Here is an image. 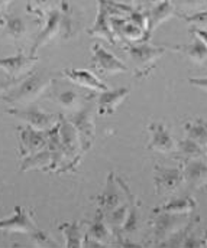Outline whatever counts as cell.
I'll return each mask as SVG.
<instances>
[{"instance_id":"obj_1","label":"cell","mask_w":207,"mask_h":248,"mask_svg":"<svg viewBox=\"0 0 207 248\" xmlns=\"http://www.w3.org/2000/svg\"><path fill=\"white\" fill-rule=\"evenodd\" d=\"M51 84L52 78L50 75L42 72H32L19 85L4 94L0 100L15 108L26 107L36 101L39 97H42L45 91L51 87Z\"/></svg>"},{"instance_id":"obj_2","label":"cell","mask_w":207,"mask_h":248,"mask_svg":"<svg viewBox=\"0 0 207 248\" xmlns=\"http://www.w3.org/2000/svg\"><path fill=\"white\" fill-rule=\"evenodd\" d=\"M165 51H167L165 45L164 46H155V45H149L146 42L131 44L125 49V52L128 54L131 62L134 63L135 77L139 79L146 78L151 74V71L155 68L156 62L162 58Z\"/></svg>"},{"instance_id":"obj_3","label":"cell","mask_w":207,"mask_h":248,"mask_svg":"<svg viewBox=\"0 0 207 248\" xmlns=\"http://www.w3.org/2000/svg\"><path fill=\"white\" fill-rule=\"evenodd\" d=\"M58 136H60V141H61L66 159H67V172H74L84 155V150H83L81 140L75 127L64 114H60Z\"/></svg>"},{"instance_id":"obj_4","label":"cell","mask_w":207,"mask_h":248,"mask_svg":"<svg viewBox=\"0 0 207 248\" xmlns=\"http://www.w3.org/2000/svg\"><path fill=\"white\" fill-rule=\"evenodd\" d=\"M125 10H128L129 13L132 12L131 9H126L123 6L115 4L109 0H97V16H96V22L94 25L87 31V33L90 36H99L104 41H107L109 44L115 45L116 44V36L113 33L112 29V16L116 15H122Z\"/></svg>"},{"instance_id":"obj_5","label":"cell","mask_w":207,"mask_h":248,"mask_svg":"<svg viewBox=\"0 0 207 248\" xmlns=\"http://www.w3.org/2000/svg\"><path fill=\"white\" fill-rule=\"evenodd\" d=\"M152 230H154V241L165 243L175 234H180L186 230L187 215L184 214H170V212H154Z\"/></svg>"},{"instance_id":"obj_6","label":"cell","mask_w":207,"mask_h":248,"mask_svg":"<svg viewBox=\"0 0 207 248\" xmlns=\"http://www.w3.org/2000/svg\"><path fill=\"white\" fill-rule=\"evenodd\" d=\"M6 113L15 119H19L26 125L35 130H41V131L52 130L54 127L58 125V122H60V114L47 113L38 107H19V108L12 107Z\"/></svg>"},{"instance_id":"obj_7","label":"cell","mask_w":207,"mask_h":248,"mask_svg":"<svg viewBox=\"0 0 207 248\" xmlns=\"http://www.w3.org/2000/svg\"><path fill=\"white\" fill-rule=\"evenodd\" d=\"M69 120L75 127V130L80 136L84 153L88 152L94 143V139H96V124H94L93 104L90 101L86 103L80 110H77L75 113H72L69 116Z\"/></svg>"},{"instance_id":"obj_8","label":"cell","mask_w":207,"mask_h":248,"mask_svg":"<svg viewBox=\"0 0 207 248\" xmlns=\"http://www.w3.org/2000/svg\"><path fill=\"white\" fill-rule=\"evenodd\" d=\"M91 65L103 75L125 74L129 71V66L125 62L121 61L115 54L103 48L100 44H94L91 48Z\"/></svg>"},{"instance_id":"obj_9","label":"cell","mask_w":207,"mask_h":248,"mask_svg":"<svg viewBox=\"0 0 207 248\" xmlns=\"http://www.w3.org/2000/svg\"><path fill=\"white\" fill-rule=\"evenodd\" d=\"M41 228L36 225V222L32 218V214L16 205L15 206V214L12 217L0 219V231L3 232H15V234H28L34 235L39 231Z\"/></svg>"},{"instance_id":"obj_10","label":"cell","mask_w":207,"mask_h":248,"mask_svg":"<svg viewBox=\"0 0 207 248\" xmlns=\"http://www.w3.org/2000/svg\"><path fill=\"white\" fill-rule=\"evenodd\" d=\"M48 146V131L35 130L29 125L19 127V157L25 159Z\"/></svg>"},{"instance_id":"obj_11","label":"cell","mask_w":207,"mask_h":248,"mask_svg":"<svg viewBox=\"0 0 207 248\" xmlns=\"http://www.w3.org/2000/svg\"><path fill=\"white\" fill-rule=\"evenodd\" d=\"M60 77L69 81L74 85H78L81 88L90 90L93 93H103L109 90L107 84H104L94 72L88 69H80V68H64L60 72Z\"/></svg>"},{"instance_id":"obj_12","label":"cell","mask_w":207,"mask_h":248,"mask_svg":"<svg viewBox=\"0 0 207 248\" xmlns=\"http://www.w3.org/2000/svg\"><path fill=\"white\" fill-rule=\"evenodd\" d=\"M155 175H154V184H155V192L156 195H167L177 190L184 181L183 168H162L155 166Z\"/></svg>"},{"instance_id":"obj_13","label":"cell","mask_w":207,"mask_h":248,"mask_svg":"<svg viewBox=\"0 0 207 248\" xmlns=\"http://www.w3.org/2000/svg\"><path fill=\"white\" fill-rule=\"evenodd\" d=\"M148 133H149V143L148 149L152 152L158 153H171L177 147V141L174 140L172 134L167 128L164 123H151L148 125Z\"/></svg>"},{"instance_id":"obj_14","label":"cell","mask_w":207,"mask_h":248,"mask_svg":"<svg viewBox=\"0 0 207 248\" xmlns=\"http://www.w3.org/2000/svg\"><path fill=\"white\" fill-rule=\"evenodd\" d=\"M145 13H146V39H149L152 36V33L164 22H167L168 19H171V17L178 15L172 0H162L156 6H154L149 10H146Z\"/></svg>"},{"instance_id":"obj_15","label":"cell","mask_w":207,"mask_h":248,"mask_svg":"<svg viewBox=\"0 0 207 248\" xmlns=\"http://www.w3.org/2000/svg\"><path fill=\"white\" fill-rule=\"evenodd\" d=\"M129 88H116V90H106L103 93H99L96 106H97V114L107 117L113 116L119 106L129 97Z\"/></svg>"},{"instance_id":"obj_16","label":"cell","mask_w":207,"mask_h":248,"mask_svg":"<svg viewBox=\"0 0 207 248\" xmlns=\"http://www.w3.org/2000/svg\"><path fill=\"white\" fill-rule=\"evenodd\" d=\"M36 62H38L36 57H32V55L26 57L25 54H16L12 57L0 58V69L15 81L20 78L22 75L31 72V69L34 68Z\"/></svg>"},{"instance_id":"obj_17","label":"cell","mask_w":207,"mask_h":248,"mask_svg":"<svg viewBox=\"0 0 207 248\" xmlns=\"http://www.w3.org/2000/svg\"><path fill=\"white\" fill-rule=\"evenodd\" d=\"M61 32V9H52L50 13H48V19H47V23L44 26V29L39 32V35L36 36L35 42H34V46L31 49V55L35 57L36 52L45 46L48 42H51L54 38H57Z\"/></svg>"},{"instance_id":"obj_18","label":"cell","mask_w":207,"mask_h":248,"mask_svg":"<svg viewBox=\"0 0 207 248\" xmlns=\"http://www.w3.org/2000/svg\"><path fill=\"white\" fill-rule=\"evenodd\" d=\"M97 203H99V209L103 211V214H106L123 203L122 193L119 192V182L113 172L109 173L104 190L97 196Z\"/></svg>"},{"instance_id":"obj_19","label":"cell","mask_w":207,"mask_h":248,"mask_svg":"<svg viewBox=\"0 0 207 248\" xmlns=\"http://www.w3.org/2000/svg\"><path fill=\"white\" fill-rule=\"evenodd\" d=\"M184 181L190 187L199 189L207 185V162L203 159H193L183 162Z\"/></svg>"},{"instance_id":"obj_20","label":"cell","mask_w":207,"mask_h":248,"mask_svg":"<svg viewBox=\"0 0 207 248\" xmlns=\"http://www.w3.org/2000/svg\"><path fill=\"white\" fill-rule=\"evenodd\" d=\"M20 172H29V170H48V172H54V156L51 153V150L48 149V146L42 150H39L35 155H31L25 159H22Z\"/></svg>"},{"instance_id":"obj_21","label":"cell","mask_w":207,"mask_h":248,"mask_svg":"<svg viewBox=\"0 0 207 248\" xmlns=\"http://www.w3.org/2000/svg\"><path fill=\"white\" fill-rule=\"evenodd\" d=\"M112 235H113V232L104 219V214H103V211L99 209L94 219L88 224V228L86 231V238L96 240V241L102 243L103 246H106V243L110 241Z\"/></svg>"},{"instance_id":"obj_22","label":"cell","mask_w":207,"mask_h":248,"mask_svg":"<svg viewBox=\"0 0 207 248\" xmlns=\"http://www.w3.org/2000/svg\"><path fill=\"white\" fill-rule=\"evenodd\" d=\"M170 49L183 54L186 58H189L190 61L194 62V63H205L207 61L206 44L197 36H194L193 42H190L187 45H175V46H172Z\"/></svg>"},{"instance_id":"obj_23","label":"cell","mask_w":207,"mask_h":248,"mask_svg":"<svg viewBox=\"0 0 207 248\" xmlns=\"http://www.w3.org/2000/svg\"><path fill=\"white\" fill-rule=\"evenodd\" d=\"M197 208V202L191 196H180L172 198L164 205L154 209V212H170V214H184L189 215Z\"/></svg>"},{"instance_id":"obj_24","label":"cell","mask_w":207,"mask_h":248,"mask_svg":"<svg viewBox=\"0 0 207 248\" xmlns=\"http://www.w3.org/2000/svg\"><path fill=\"white\" fill-rule=\"evenodd\" d=\"M177 157L181 162L186 160H193V159H205L206 157V149H203L200 144H197L196 141L190 140V139H183L180 141H177Z\"/></svg>"},{"instance_id":"obj_25","label":"cell","mask_w":207,"mask_h":248,"mask_svg":"<svg viewBox=\"0 0 207 248\" xmlns=\"http://www.w3.org/2000/svg\"><path fill=\"white\" fill-rule=\"evenodd\" d=\"M186 131V137L200 144L203 149H207V122L203 119L187 120L183 124Z\"/></svg>"},{"instance_id":"obj_26","label":"cell","mask_w":207,"mask_h":248,"mask_svg":"<svg viewBox=\"0 0 207 248\" xmlns=\"http://www.w3.org/2000/svg\"><path fill=\"white\" fill-rule=\"evenodd\" d=\"M58 230L63 232L66 240L67 248H81L84 247V234L81 224L78 221L72 222H64L58 227Z\"/></svg>"},{"instance_id":"obj_27","label":"cell","mask_w":207,"mask_h":248,"mask_svg":"<svg viewBox=\"0 0 207 248\" xmlns=\"http://www.w3.org/2000/svg\"><path fill=\"white\" fill-rule=\"evenodd\" d=\"M77 28H78V17L72 7L67 1H63V9H61V32L60 35L64 39H71L77 35Z\"/></svg>"},{"instance_id":"obj_28","label":"cell","mask_w":207,"mask_h":248,"mask_svg":"<svg viewBox=\"0 0 207 248\" xmlns=\"http://www.w3.org/2000/svg\"><path fill=\"white\" fill-rule=\"evenodd\" d=\"M128 214H129V201L128 199H126V202H123L118 208L104 214V219H106L109 228L112 230L113 235L121 232V230H122V227L128 218Z\"/></svg>"},{"instance_id":"obj_29","label":"cell","mask_w":207,"mask_h":248,"mask_svg":"<svg viewBox=\"0 0 207 248\" xmlns=\"http://www.w3.org/2000/svg\"><path fill=\"white\" fill-rule=\"evenodd\" d=\"M84 97H81L75 90H67V91H63L60 93L57 97H55V103L69 114L75 113L77 110H80L84 104Z\"/></svg>"},{"instance_id":"obj_30","label":"cell","mask_w":207,"mask_h":248,"mask_svg":"<svg viewBox=\"0 0 207 248\" xmlns=\"http://www.w3.org/2000/svg\"><path fill=\"white\" fill-rule=\"evenodd\" d=\"M4 33L12 39L17 41L25 36L26 33V23L19 16H9L4 23Z\"/></svg>"},{"instance_id":"obj_31","label":"cell","mask_w":207,"mask_h":248,"mask_svg":"<svg viewBox=\"0 0 207 248\" xmlns=\"http://www.w3.org/2000/svg\"><path fill=\"white\" fill-rule=\"evenodd\" d=\"M178 17H181L187 25H190L191 28H197V29H207V9H202L199 12H194L191 15H177Z\"/></svg>"},{"instance_id":"obj_32","label":"cell","mask_w":207,"mask_h":248,"mask_svg":"<svg viewBox=\"0 0 207 248\" xmlns=\"http://www.w3.org/2000/svg\"><path fill=\"white\" fill-rule=\"evenodd\" d=\"M32 240L36 243V246L39 247H57V244L50 238V235H47L42 230H39L36 234L32 235Z\"/></svg>"},{"instance_id":"obj_33","label":"cell","mask_w":207,"mask_h":248,"mask_svg":"<svg viewBox=\"0 0 207 248\" xmlns=\"http://www.w3.org/2000/svg\"><path fill=\"white\" fill-rule=\"evenodd\" d=\"M31 6H34L38 13H50L52 10V0H31Z\"/></svg>"},{"instance_id":"obj_34","label":"cell","mask_w":207,"mask_h":248,"mask_svg":"<svg viewBox=\"0 0 207 248\" xmlns=\"http://www.w3.org/2000/svg\"><path fill=\"white\" fill-rule=\"evenodd\" d=\"M129 20L135 25H138L140 28H143L146 31V13L145 12H140V10H132L129 13Z\"/></svg>"},{"instance_id":"obj_35","label":"cell","mask_w":207,"mask_h":248,"mask_svg":"<svg viewBox=\"0 0 207 248\" xmlns=\"http://www.w3.org/2000/svg\"><path fill=\"white\" fill-rule=\"evenodd\" d=\"M180 1L184 6L190 7V9H196V7L202 9V7H205L207 4V0H180Z\"/></svg>"},{"instance_id":"obj_36","label":"cell","mask_w":207,"mask_h":248,"mask_svg":"<svg viewBox=\"0 0 207 248\" xmlns=\"http://www.w3.org/2000/svg\"><path fill=\"white\" fill-rule=\"evenodd\" d=\"M189 82L207 93V77L206 78H189Z\"/></svg>"},{"instance_id":"obj_37","label":"cell","mask_w":207,"mask_h":248,"mask_svg":"<svg viewBox=\"0 0 207 248\" xmlns=\"http://www.w3.org/2000/svg\"><path fill=\"white\" fill-rule=\"evenodd\" d=\"M15 85V81H0V98L7 94Z\"/></svg>"},{"instance_id":"obj_38","label":"cell","mask_w":207,"mask_h":248,"mask_svg":"<svg viewBox=\"0 0 207 248\" xmlns=\"http://www.w3.org/2000/svg\"><path fill=\"white\" fill-rule=\"evenodd\" d=\"M190 32L194 35V36H197V38H200L205 44H206L207 46V29H197V28H191L190 29Z\"/></svg>"},{"instance_id":"obj_39","label":"cell","mask_w":207,"mask_h":248,"mask_svg":"<svg viewBox=\"0 0 207 248\" xmlns=\"http://www.w3.org/2000/svg\"><path fill=\"white\" fill-rule=\"evenodd\" d=\"M115 4H119V6H123L126 9H131L134 10V4H135V0H109Z\"/></svg>"},{"instance_id":"obj_40","label":"cell","mask_w":207,"mask_h":248,"mask_svg":"<svg viewBox=\"0 0 207 248\" xmlns=\"http://www.w3.org/2000/svg\"><path fill=\"white\" fill-rule=\"evenodd\" d=\"M142 1V6H145L148 10L151 9V7H154V6H156L158 3H161L162 0H140Z\"/></svg>"},{"instance_id":"obj_41","label":"cell","mask_w":207,"mask_h":248,"mask_svg":"<svg viewBox=\"0 0 207 248\" xmlns=\"http://www.w3.org/2000/svg\"><path fill=\"white\" fill-rule=\"evenodd\" d=\"M10 1H13V0H0V12H3Z\"/></svg>"},{"instance_id":"obj_42","label":"cell","mask_w":207,"mask_h":248,"mask_svg":"<svg viewBox=\"0 0 207 248\" xmlns=\"http://www.w3.org/2000/svg\"><path fill=\"white\" fill-rule=\"evenodd\" d=\"M203 240H205V243H206V246H207V232H206V237H205Z\"/></svg>"},{"instance_id":"obj_43","label":"cell","mask_w":207,"mask_h":248,"mask_svg":"<svg viewBox=\"0 0 207 248\" xmlns=\"http://www.w3.org/2000/svg\"><path fill=\"white\" fill-rule=\"evenodd\" d=\"M206 159H207V149H206Z\"/></svg>"}]
</instances>
